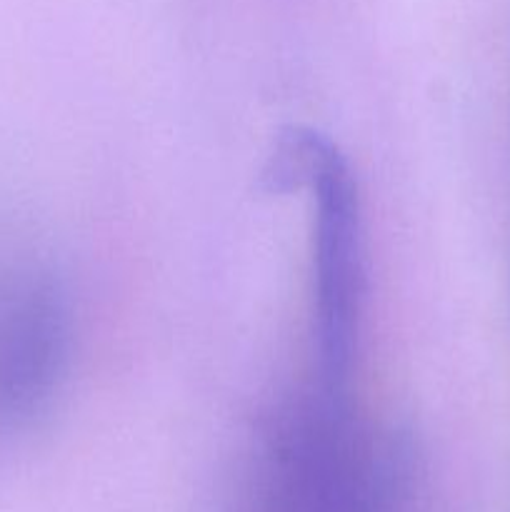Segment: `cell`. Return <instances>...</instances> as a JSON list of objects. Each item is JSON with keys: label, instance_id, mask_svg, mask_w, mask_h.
Instances as JSON below:
<instances>
[{"label": "cell", "instance_id": "3957f363", "mask_svg": "<svg viewBox=\"0 0 510 512\" xmlns=\"http://www.w3.org/2000/svg\"><path fill=\"white\" fill-rule=\"evenodd\" d=\"M73 343V313L60 280L25 270L0 295V430H23L48 410Z\"/></svg>", "mask_w": 510, "mask_h": 512}, {"label": "cell", "instance_id": "6da1fadb", "mask_svg": "<svg viewBox=\"0 0 510 512\" xmlns=\"http://www.w3.org/2000/svg\"><path fill=\"white\" fill-rule=\"evenodd\" d=\"M413 460L360 420L353 395L303 383L265 418L250 473L253 512H408Z\"/></svg>", "mask_w": 510, "mask_h": 512}, {"label": "cell", "instance_id": "7a4b0ae2", "mask_svg": "<svg viewBox=\"0 0 510 512\" xmlns=\"http://www.w3.org/2000/svg\"><path fill=\"white\" fill-rule=\"evenodd\" d=\"M278 158V178L308 190L313 203L310 383L325 393L353 395L365 298L358 180L338 145L315 130L283 135Z\"/></svg>", "mask_w": 510, "mask_h": 512}]
</instances>
